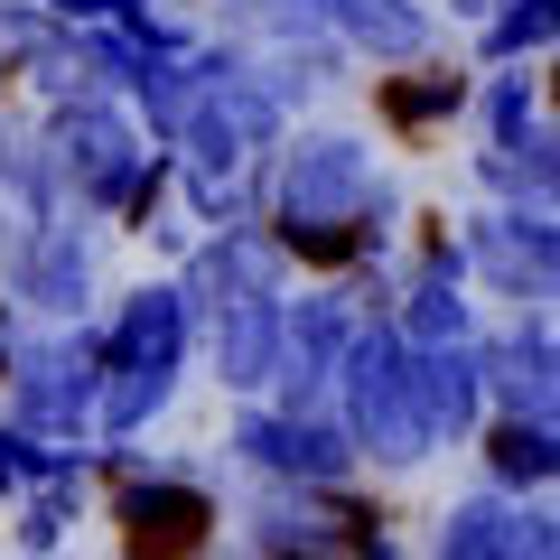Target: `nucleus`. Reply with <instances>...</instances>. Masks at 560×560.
<instances>
[]
</instances>
